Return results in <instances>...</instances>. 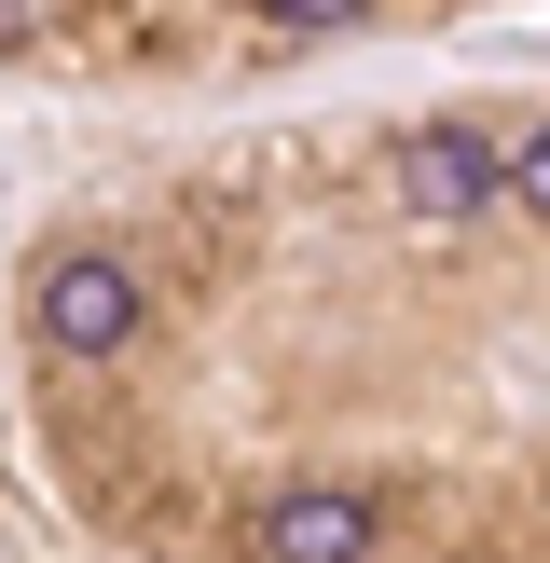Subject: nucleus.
<instances>
[{
	"label": "nucleus",
	"instance_id": "1",
	"mask_svg": "<svg viewBox=\"0 0 550 563\" xmlns=\"http://www.w3.org/2000/svg\"><path fill=\"white\" fill-rule=\"evenodd\" d=\"M28 330H42L55 357H124L138 344V275L97 262V247H55V262L28 275Z\"/></svg>",
	"mask_w": 550,
	"mask_h": 563
},
{
	"label": "nucleus",
	"instance_id": "2",
	"mask_svg": "<svg viewBox=\"0 0 550 563\" xmlns=\"http://www.w3.org/2000/svg\"><path fill=\"white\" fill-rule=\"evenodd\" d=\"M385 550V509L358 482H289L262 509V563H372Z\"/></svg>",
	"mask_w": 550,
	"mask_h": 563
},
{
	"label": "nucleus",
	"instance_id": "3",
	"mask_svg": "<svg viewBox=\"0 0 550 563\" xmlns=\"http://www.w3.org/2000/svg\"><path fill=\"white\" fill-rule=\"evenodd\" d=\"M509 165H522V152H495L482 124H427V137H399V192H413L427 220L495 207V192H509Z\"/></svg>",
	"mask_w": 550,
	"mask_h": 563
},
{
	"label": "nucleus",
	"instance_id": "4",
	"mask_svg": "<svg viewBox=\"0 0 550 563\" xmlns=\"http://www.w3.org/2000/svg\"><path fill=\"white\" fill-rule=\"evenodd\" d=\"M358 14H372V0H262V27H275V42H344Z\"/></svg>",
	"mask_w": 550,
	"mask_h": 563
},
{
	"label": "nucleus",
	"instance_id": "5",
	"mask_svg": "<svg viewBox=\"0 0 550 563\" xmlns=\"http://www.w3.org/2000/svg\"><path fill=\"white\" fill-rule=\"evenodd\" d=\"M509 207H522V220H550V124L522 137V165H509Z\"/></svg>",
	"mask_w": 550,
	"mask_h": 563
},
{
	"label": "nucleus",
	"instance_id": "6",
	"mask_svg": "<svg viewBox=\"0 0 550 563\" xmlns=\"http://www.w3.org/2000/svg\"><path fill=\"white\" fill-rule=\"evenodd\" d=\"M42 27H55V0H0V55H28Z\"/></svg>",
	"mask_w": 550,
	"mask_h": 563
}]
</instances>
